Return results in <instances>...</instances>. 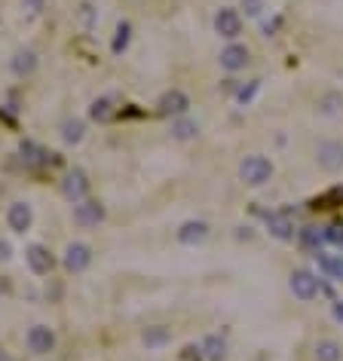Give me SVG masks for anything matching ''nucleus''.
<instances>
[{"label":"nucleus","mask_w":343,"mask_h":361,"mask_svg":"<svg viewBox=\"0 0 343 361\" xmlns=\"http://www.w3.org/2000/svg\"><path fill=\"white\" fill-rule=\"evenodd\" d=\"M215 31L224 37V40H236V37L242 34V16L236 10H230V6H224V10H217V16H215Z\"/></svg>","instance_id":"obj_5"},{"label":"nucleus","mask_w":343,"mask_h":361,"mask_svg":"<svg viewBox=\"0 0 343 361\" xmlns=\"http://www.w3.org/2000/svg\"><path fill=\"white\" fill-rule=\"evenodd\" d=\"M22 6L28 12H40V6H43V0H22Z\"/></svg>","instance_id":"obj_27"},{"label":"nucleus","mask_w":343,"mask_h":361,"mask_svg":"<svg viewBox=\"0 0 343 361\" xmlns=\"http://www.w3.org/2000/svg\"><path fill=\"white\" fill-rule=\"evenodd\" d=\"M104 221V206L98 199H80L74 202V224L80 227H98Z\"/></svg>","instance_id":"obj_4"},{"label":"nucleus","mask_w":343,"mask_h":361,"mask_svg":"<svg viewBox=\"0 0 343 361\" xmlns=\"http://www.w3.org/2000/svg\"><path fill=\"white\" fill-rule=\"evenodd\" d=\"M202 352H206L209 361H221L224 356H227V343H224L221 337H209L206 343H202Z\"/></svg>","instance_id":"obj_22"},{"label":"nucleus","mask_w":343,"mask_h":361,"mask_svg":"<svg viewBox=\"0 0 343 361\" xmlns=\"http://www.w3.org/2000/svg\"><path fill=\"white\" fill-rule=\"evenodd\" d=\"M288 285H292V294L298 300H313L316 294H319V279H316L309 270H294Z\"/></svg>","instance_id":"obj_6"},{"label":"nucleus","mask_w":343,"mask_h":361,"mask_svg":"<svg viewBox=\"0 0 343 361\" xmlns=\"http://www.w3.org/2000/svg\"><path fill=\"white\" fill-rule=\"evenodd\" d=\"M334 316H338V319L343 321V306H340V303H338V306H334Z\"/></svg>","instance_id":"obj_30"},{"label":"nucleus","mask_w":343,"mask_h":361,"mask_svg":"<svg viewBox=\"0 0 343 361\" xmlns=\"http://www.w3.org/2000/svg\"><path fill=\"white\" fill-rule=\"evenodd\" d=\"M28 349L34 352V356H49L52 349H56V334H52V327L46 325H34L28 331Z\"/></svg>","instance_id":"obj_8"},{"label":"nucleus","mask_w":343,"mask_h":361,"mask_svg":"<svg viewBox=\"0 0 343 361\" xmlns=\"http://www.w3.org/2000/svg\"><path fill=\"white\" fill-rule=\"evenodd\" d=\"M319 258V266L325 270L328 275H334V279H343V258H328V254H316Z\"/></svg>","instance_id":"obj_23"},{"label":"nucleus","mask_w":343,"mask_h":361,"mask_svg":"<svg viewBox=\"0 0 343 361\" xmlns=\"http://www.w3.org/2000/svg\"><path fill=\"white\" fill-rule=\"evenodd\" d=\"M89 116H92L95 123H108L110 116H114V98H108V95H104V98H95V101L89 104Z\"/></svg>","instance_id":"obj_16"},{"label":"nucleus","mask_w":343,"mask_h":361,"mask_svg":"<svg viewBox=\"0 0 343 361\" xmlns=\"http://www.w3.org/2000/svg\"><path fill=\"white\" fill-rule=\"evenodd\" d=\"M175 236L181 245H200V242L209 239V224L206 221H184Z\"/></svg>","instance_id":"obj_12"},{"label":"nucleus","mask_w":343,"mask_h":361,"mask_svg":"<svg viewBox=\"0 0 343 361\" xmlns=\"http://www.w3.org/2000/svg\"><path fill=\"white\" fill-rule=\"evenodd\" d=\"M22 160L28 162V166H43V162H46V150L40 147V144H34V141H25L22 144Z\"/></svg>","instance_id":"obj_21"},{"label":"nucleus","mask_w":343,"mask_h":361,"mask_svg":"<svg viewBox=\"0 0 343 361\" xmlns=\"http://www.w3.org/2000/svg\"><path fill=\"white\" fill-rule=\"evenodd\" d=\"M239 178L246 181L248 187H263V184L273 178V162H270L267 156H261V153L246 156L242 166H239Z\"/></svg>","instance_id":"obj_1"},{"label":"nucleus","mask_w":343,"mask_h":361,"mask_svg":"<svg viewBox=\"0 0 343 361\" xmlns=\"http://www.w3.org/2000/svg\"><path fill=\"white\" fill-rule=\"evenodd\" d=\"M144 346H150V349H156V346H166L169 340H172V334H169V327L166 325H154V327H147L144 331Z\"/></svg>","instance_id":"obj_19"},{"label":"nucleus","mask_w":343,"mask_h":361,"mask_svg":"<svg viewBox=\"0 0 343 361\" xmlns=\"http://www.w3.org/2000/svg\"><path fill=\"white\" fill-rule=\"evenodd\" d=\"M62 264H64V270H68V273L89 270V264H92V248L86 245V242H71V245L64 248Z\"/></svg>","instance_id":"obj_2"},{"label":"nucleus","mask_w":343,"mask_h":361,"mask_svg":"<svg viewBox=\"0 0 343 361\" xmlns=\"http://www.w3.org/2000/svg\"><path fill=\"white\" fill-rule=\"evenodd\" d=\"M86 135V123L77 120V116H68V120L62 123V141L64 144H80Z\"/></svg>","instance_id":"obj_15"},{"label":"nucleus","mask_w":343,"mask_h":361,"mask_svg":"<svg viewBox=\"0 0 343 361\" xmlns=\"http://www.w3.org/2000/svg\"><path fill=\"white\" fill-rule=\"evenodd\" d=\"M248 64V46L242 43H230L221 49V68L230 71V74H236V71H242Z\"/></svg>","instance_id":"obj_11"},{"label":"nucleus","mask_w":343,"mask_h":361,"mask_svg":"<svg viewBox=\"0 0 343 361\" xmlns=\"http://www.w3.org/2000/svg\"><path fill=\"white\" fill-rule=\"evenodd\" d=\"M316 162L325 172H340L343 169V144L340 141H322L316 147Z\"/></svg>","instance_id":"obj_3"},{"label":"nucleus","mask_w":343,"mask_h":361,"mask_svg":"<svg viewBox=\"0 0 343 361\" xmlns=\"http://www.w3.org/2000/svg\"><path fill=\"white\" fill-rule=\"evenodd\" d=\"M129 37H132V25L129 22H120L117 25V37H114V52H123L129 46Z\"/></svg>","instance_id":"obj_24"},{"label":"nucleus","mask_w":343,"mask_h":361,"mask_svg":"<svg viewBox=\"0 0 343 361\" xmlns=\"http://www.w3.org/2000/svg\"><path fill=\"white\" fill-rule=\"evenodd\" d=\"M62 193L68 196L71 202L86 199V193H89V178H86L83 169H71V172L64 175V181H62Z\"/></svg>","instance_id":"obj_7"},{"label":"nucleus","mask_w":343,"mask_h":361,"mask_svg":"<svg viewBox=\"0 0 343 361\" xmlns=\"http://www.w3.org/2000/svg\"><path fill=\"white\" fill-rule=\"evenodd\" d=\"M343 358V349L338 340H319L316 343V361H340Z\"/></svg>","instance_id":"obj_18"},{"label":"nucleus","mask_w":343,"mask_h":361,"mask_svg":"<svg viewBox=\"0 0 343 361\" xmlns=\"http://www.w3.org/2000/svg\"><path fill=\"white\" fill-rule=\"evenodd\" d=\"M156 108H160L163 116H184V114H187V108H190V98L184 95L181 89H169L166 95L160 98Z\"/></svg>","instance_id":"obj_10"},{"label":"nucleus","mask_w":343,"mask_h":361,"mask_svg":"<svg viewBox=\"0 0 343 361\" xmlns=\"http://www.w3.org/2000/svg\"><path fill=\"white\" fill-rule=\"evenodd\" d=\"M242 10H246V16H261L263 0H242Z\"/></svg>","instance_id":"obj_26"},{"label":"nucleus","mask_w":343,"mask_h":361,"mask_svg":"<svg viewBox=\"0 0 343 361\" xmlns=\"http://www.w3.org/2000/svg\"><path fill=\"white\" fill-rule=\"evenodd\" d=\"M10 68L16 77H31L37 71V52L34 49H19L16 55H12Z\"/></svg>","instance_id":"obj_14"},{"label":"nucleus","mask_w":343,"mask_h":361,"mask_svg":"<svg viewBox=\"0 0 343 361\" xmlns=\"http://www.w3.org/2000/svg\"><path fill=\"white\" fill-rule=\"evenodd\" d=\"M31 221H34V212H31L28 202H12L10 208H6V224H10L12 233H28L31 229Z\"/></svg>","instance_id":"obj_9"},{"label":"nucleus","mask_w":343,"mask_h":361,"mask_svg":"<svg viewBox=\"0 0 343 361\" xmlns=\"http://www.w3.org/2000/svg\"><path fill=\"white\" fill-rule=\"evenodd\" d=\"M172 135H175L178 141H190V138L200 135V123L187 120V116H178V120L172 123Z\"/></svg>","instance_id":"obj_17"},{"label":"nucleus","mask_w":343,"mask_h":361,"mask_svg":"<svg viewBox=\"0 0 343 361\" xmlns=\"http://www.w3.org/2000/svg\"><path fill=\"white\" fill-rule=\"evenodd\" d=\"M83 22H86V25L95 22V12H92V6H83Z\"/></svg>","instance_id":"obj_29"},{"label":"nucleus","mask_w":343,"mask_h":361,"mask_svg":"<svg viewBox=\"0 0 343 361\" xmlns=\"http://www.w3.org/2000/svg\"><path fill=\"white\" fill-rule=\"evenodd\" d=\"M340 110H343V95L331 92V95L322 98V114H340Z\"/></svg>","instance_id":"obj_25"},{"label":"nucleus","mask_w":343,"mask_h":361,"mask_svg":"<svg viewBox=\"0 0 343 361\" xmlns=\"http://www.w3.org/2000/svg\"><path fill=\"white\" fill-rule=\"evenodd\" d=\"M0 361H12L10 356H6V352H0Z\"/></svg>","instance_id":"obj_31"},{"label":"nucleus","mask_w":343,"mask_h":361,"mask_svg":"<svg viewBox=\"0 0 343 361\" xmlns=\"http://www.w3.org/2000/svg\"><path fill=\"white\" fill-rule=\"evenodd\" d=\"M25 260H28L31 273H37V275H46L52 270V254H49V248H43V245H31L28 251H25Z\"/></svg>","instance_id":"obj_13"},{"label":"nucleus","mask_w":343,"mask_h":361,"mask_svg":"<svg viewBox=\"0 0 343 361\" xmlns=\"http://www.w3.org/2000/svg\"><path fill=\"white\" fill-rule=\"evenodd\" d=\"M10 258H12L10 242H0V264H3V260H10Z\"/></svg>","instance_id":"obj_28"},{"label":"nucleus","mask_w":343,"mask_h":361,"mask_svg":"<svg viewBox=\"0 0 343 361\" xmlns=\"http://www.w3.org/2000/svg\"><path fill=\"white\" fill-rule=\"evenodd\" d=\"M270 233L276 239H294V224L288 218H282V214H270Z\"/></svg>","instance_id":"obj_20"}]
</instances>
